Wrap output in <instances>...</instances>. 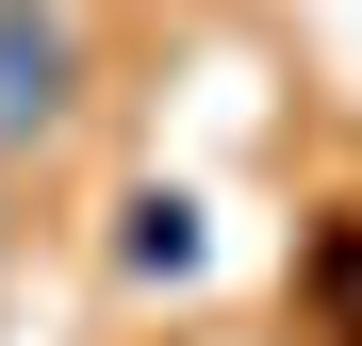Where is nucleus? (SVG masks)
<instances>
[{
	"mask_svg": "<svg viewBox=\"0 0 362 346\" xmlns=\"http://www.w3.org/2000/svg\"><path fill=\"white\" fill-rule=\"evenodd\" d=\"M49 115H66V17L0 0V132H49Z\"/></svg>",
	"mask_w": 362,
	"mask_h": 346,
	"instance_id": "f257e3e1",
	"label": "nucleus"
},
{
	"mask_svg": "<svg viewBox=\"0 0 362 346\" xmlns=\"http://www.w3.org/2000/svg\"><path fill=\"white\" fill-rule=\"evenodd\" d=\"M132 264H148V280H181V264H198V231H181V198H148V214H132Z\"/></svg>",
	"mask_w": 362,
	"mask_h": 346,
	"instance_id": "f03ea898",
	"label": "nucleus"
},
{
	"mask_svg": "<svg viewBox=\"0 0 362 346\" xmlns=\"http://www.w3.org/2000/svg\"><path fill=\"white\" fill-rule=\"evenodd\" d=\"M313 280H329V313L362 330V231H329V248H313Z\"/></svg>",
	"mask_w": 362,
	"mask_h": 346,
	"instance_id": "7ed1b4c3",
	"label": "nucleus"
}]
</instances>
